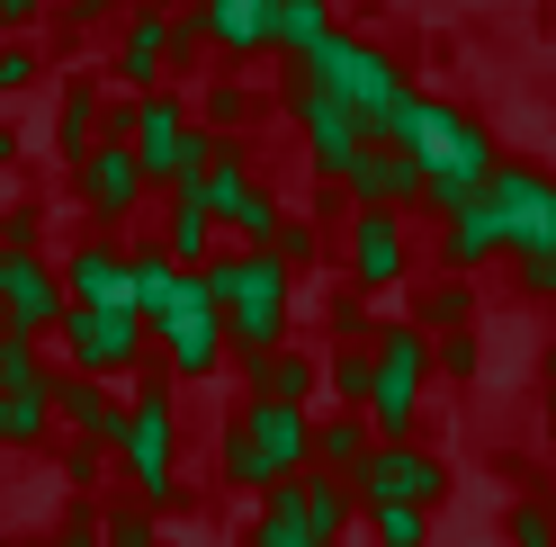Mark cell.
Returning a JSON list of instances; mask_svg holds the SVG:
<instances>
[{
  "label": "cell",
  "mask_w": 556,
  "mask_h": 547,
  "mask_svg": "<svg viewBox=\"0 0 556 547\" xmlns=\"http://www.w3.org/2000/svg\"><path fill=\"white\" fill-rule=\"evenodd\" d=\"M368 449H377L368 414H324V422H315V458H324V475H341V485L368 467Z\"/></svg>",
  "instance_id": "17"
},
{
  "label": "cell",
  "mask_w": 556,
  "mask_h": 547,
  "mask_svg": "<svg viewBox=\"0 0 556 547\" xmlns=\"http://www.w3.org/2000/svg\"><path fill=\"white\" fill-rule=\"evenodd\" d=\"M296 126H305V162H315L324 180H351V162L368 153V135H359V117L341 109L324 81H305V90H296Z\"/></svg>",
  "instance_id": "9"
},
{
  "label": "cell",
  "mask_w": 556,
  "mask_h": 547,
  "mask_svg": "<svg viewBox=\"0 0 556 547\" xmlns=\"http://www.w3.org/2000/svg\"><path fill=\"white\" fill-rule=\"evenodd\" d=\"M126 467H135V485H144L153 503L170 494V404L162 395H144V404H135V414H126Z\"/></svg>",
  "instance_id": "12"
},
{
  "label": "cell",
  "mask_w": 556,
  "mask_h": 547,
  "mask_svg": "<svg viewBox=\"0 0 556 547\" xmlns=\"http://www.w3.org/2000/svg\"><path fill=\"white\" fill-rule=\"evenodd\" d=\"M252 547H332L324 538V521H315V485H269V503H261V521H252Z\"/></svg>",
  "instance_id": "13"
},
{
  "label": "cell",
  "mask_w": 556,
  "mask_h": 547,
  "mask_svg": "<svg viewBox=\"0 0 556 547\" xmlns=\"http://www.w3.org/2000/svg\"><path fill=\"white\" fill-rule=\"evenodd\" d=\"M206 296H216V315H225V341L242 359H269L278 351V332H288V260L278 252H216L198 269Z\"/></svg>",
  "instance_id": "2"
},
{
  "label": "cell",
  "mask_w": 556,
  "mask_h": 547,
  "mask_svg": "<svg viewBox=\"0 0 556 547\" xmlns=\"http://www.w3.org/2000/svg\"><path fill=\"white\" fill-rule=\"evenodd\" d=\"M422 332H467L476 323V279H458V269H440V279L422 288V315H413Z\"/></svg>",
  "instance_id": "19"
},
{
  "label": "cell",
  "mask_w": 556,
  "mask_h": 547,
  "mask_svg": "<svg viewBox=\"0 0 556 547\" xmlns=\"http://www.w3.org/2000/svg\"><path fill=\"white\" fill-rule=\"evenodd\" d=\"M153 323L170 341V359H180V378H206V368L225 359V315H216V296H206V279H180Z\"/></svg>",
  "instance_id": "8"
},
{
  "label": "cell",
  "mask_w": 556,
  "mask_h": 547,
  "mask_svg": "<svg viewBox=\"0 0 556 547\" xmlns=\"http://www.w3.org/2000/svg\"><path fill=\"white\" fill-rule=\"evenodd\" d=\"M539 386H547V404H556V341L539 351Z\"/></svg>",
  "instance_id": "26"
},
{
  "label": "cell",
  "mask_w": 556,
  "mask_h": 547,
  "mask_svg": "<svg viewBox=\"0 0 556 547\" xmlns=\"http://www.w3.org/2000/svg\"><path fill=\"white\" fill-rule=\"evenodd\" d=\"M503 538H511V547H556V511H547L539 494H520L511 521H503Z\"/></svg>",
  "instance_id": "24"
},
{
  "label": "cell",
  "mask_w": 556,
  "mask_h": 547,
  "mask_svg": "<svg viewBox=\"0 0 556 547\" xmlns=\"http://www.w3.org/2000/svg\"><path fill=\"white\" fill-rule=\"evenodd\" d=\"M359 198V207H387V216H404V207H422V170H413V153L404 144H368L359 162H351V180H341Z\"/></svg>",
  "instance_id": "11"
},
{
  "label": "cell",
  "mask_w": 556,
  "mask_h": 547,
  "mask_svg": "<svg viewBox=\"0 0 556 547\" xmlns=\"http://www.w3.org/2000/svg\"><path fill=\"white\" fill-rule=\"evenodd\" d=\"M422 386H431V332L422 323H387L368 332V431L377 440H413L422 422Z\"/></svg>",
  "instance_id": "4"
},
{
  "label": "cell",
  "mask_w": 556,
  "mask_h": 547,
  "mask_svg": "<svg viewBox=\"0 0 556 547\" xmlns=\"http://www.w3.org/2000/svg\"><path fill=\"white\" fill-rule=\"evenodd\" d=\"M324 37H332V0H278V27H269V46H278V54H296V73L324 54Z\"/></svg>",
  "instance_id": "18"
},
{
  "label": "cell",
  "mask_w": 556,
  "mask_h": 547,
  "mask_svg": "<svg viewBox=\"0 0 556 547\" xmlns=\"http://www.w3.org/2000/svg\"><path fill=\"white\" fill-rule=\"evenodd\" d=\"M126 153L144 162V180H170V189H189L198 170L216 162V144H206L170 99H144V109H135V144H126Z\"/></svg>",
  "instance_id": "6"
},
{
  "label": "cell",
  "mask_w": 556,
  "mask_h": 547,
  "mask_svg": "<svg viewBox=\"0 0 556 547\" xmlns=\"http://www.w3.org/2000/svg\"><path fill=\"white\" fill-rule=\"evenodd\" d=\"M135 189H144V162L135 153H90V207L99 216H126Z\"/></svg>",
  "instance_id": "20"
},
{
  "label": "cell",
  "mask_w": 556,
  "mask_h": 547,
  "mask_svg": "<svg viewBox=\"0 0 556 547\" xmlns=\"http://www.w3.org/2000/svg\"><path fill=\"white\" fill-rule=\"evenodd\" d=\"M351 494L359 503H440L448 494V467L422 449V440H377V449H368V467L351 475Z\"/></svg>",
  "instance_id": "7"
},
{
  "label": "cell",
  "mask_w": 556,
  "mask_h": 547,
  "mask_svg": "<svg viewBox=\"0 0 556 547\" xmlns=\"http://www.w3.org/2000/svg\"><path fill=\"white\" fill-rule=\"evenodd\" d=\"M520 288H530V296H547V305H556V260H547V269H520Z\"/></svg>",
  "instance_id": "25"
},
{
  "label": "cell",
  "mask_w": 556,
  "mask_h": 547,
  "mask_svg": "<svg viewBox=\"0 0 556 547\" xmlns=\"http://www.w3.org/2000/svg\"><path fill=\"white\" fill-rule=\"evenodd\" d=\"M170 54H180V27H170V18H153V10H144V18L126 27V73H135V81H153Z\"/></svg>",
  "instance_id": "21"
},
{
  "label": "cell",
  "mask_w": 556,
  "mask_h": 547,
  "mask_svg": "<svg viewBox=\"0 0 556 547\" xmlns=\"http://www.w3.org/2000/svg\"><path fill=\"white\" fill-rule=\"evenodd\" d=\"M269 27H278V0H206V37L225 54H261Z\"/></svg>",
  "instance_id": "16"
},
{
  "label": "cell",
  "mask_w": 556,
  "mask_h": 547,
  "mask_svg": "<svg viewBox=\"0 0 556 547\" xmlns=\"http://www.w3.org/2000/svg\"><path fill=\"white\" fill-rule=\"evenodd\" d=\"M484 260H503V225L484 198H467L458 216H440V269H458V279H476Z\"/></svg>",
  "instance_id": "14"
},
{
  "label": "cell",
  "mask_w": 556,
  "mask_h": 547,
  "mask_svg": "<svg viewBox=\"0 0 556 547\" xmlns=\"http://www.w3.org/2000/svg\"><path fill=\"white\" fill-rule=\"evenodd\" d=\"M73 351L90 368H126L135 359V305H90V315H73Z\"/></svg>",
  "instance_id": "15"
},
{
  "label": "cell",
  "mask_w": 556,
  "mask_h": 547,
  "mask_svg": "<svg viewBox=\"0 0 556 547\" xmlns=\"http://www.w3.org/2000/svg\"><path fill=\"white\" fill-rule=\"evenodd\" d=\"M395 144L413 153V170H422V207L431 216H458L467 198H484V180H494V162H503L494 126H484L476 109H458V99H431V90L404 99Z\"/></svg>",
  "instance_id": "1"
},
{
  "label": "cell",
  "mask_w": 556,
  "mask_h": 547,
  "mask_svg": "<svg viewBox=\"0 0 556 547\" xmlns=\"http://www.w3.org/2000/svg\"><path fill=\"white\" fill-rule=\"evenodd\" d=\"M368 538L377 547H431V511L422 503H368Z\"/></svg>",
  "instance_id": "22"
},
{
  "label": "cell",
  "mask_w": 556,
  "mask_h": 547,
  "mask_svg": "<svg viewBox=\"0 0 556 547\" xmlns=\"http://www.w3.org/2000/svg\"><path fill=\"white\" fill-rule=\"evenodd\" d=\"M305 81H324L341 109L359 117V135L368 144H395V126H404V99H413V81H404V63L387 54V46H368V37H324V54L305 63Z\"/></svg>",
  "instance_id": "3"
},
{
  "label": "cell",
  "mask_w": 556,
  "mask_h": 547,
  "mask_svg": "<svg viewBox=\"0 0 556 547\" xmlns=\"http://www.w3.org/2000/svg\"><path fill=\"white\" fill-rule=\"evenodd\" d=\"M539 458H547V475H556V404H547V431H539Z\"/></svg>",
  "instance_id": "27"
},
{
  "label": "cell",
  "mask_w": 556,
  "mask_h": 547,
  "mask_svg": "<svg viewBox=\"0 0 556 547\" xmlns=\"http://www.w3.org/2000/svg\"><path fill=\"white\" fill-rule=\"evenodd\" d=\"M351 279H359V288H404V279H413L404 216H387V207H359V225H351Z\"/></svg>",
  "instance_id": "10"
},
{
  "label": "cell",
  "mask_w": 556,
  "mask_h": 547,
  "mask_svg": "<svg viewBox=\"0 0 556 547\" xmlns=\"http://www.w3.org/2000/svg\"><path fill=\"white\" fill-rule=\"evenodd\" d=\"M261 395L269 404H305V395H315V359H305V351H269L261 359Z\"/></svg>",
  "instance_id": "23"
},
{
  "label": "cell",
  "mask_w": 556,
  "mask_h": 547,
  "mask_svg": "<svg viewBox=\"0 0 556 547\" xmlns=\"http://www.w3.org/2000/svg\"><path fill=\"white\" fill-rule=\"evenodd\" d=\"M484 207H494V225H503V260H511V269H547V260H556V170H539V162H494Z\"/></svg>",
  "instance_id": "5"
}]
</instances>
